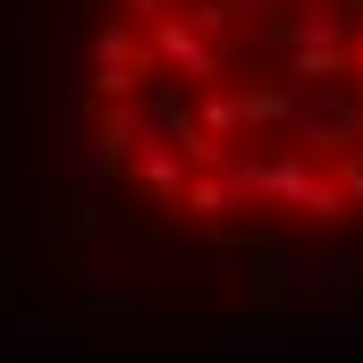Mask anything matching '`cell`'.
Instances as JSON below:
<instances>
[{"label":"cell","mask_w":363,"mask_h":363,"mask_svg":"<svg viewBox=\"0 0 363 363\" xmlns=\"http://www.w3.org/2000/svg\"><path fill=\"white\" fill-rule=\"evenodd\" d=\"M43 161L152 262H363V0H43Z\"/></svg>","instance_id":"6da1fadb"}]
</instances>
